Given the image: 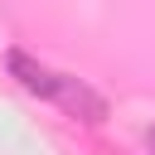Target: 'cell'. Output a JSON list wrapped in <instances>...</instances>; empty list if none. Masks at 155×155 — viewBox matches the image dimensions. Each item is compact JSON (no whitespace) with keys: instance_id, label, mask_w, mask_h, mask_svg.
I'll list each match as a JSON object with an SVG mask.
<instances>
[{"instance_id":"6da1fadb","label":"cell","mask_w":155,"mask_h":155,"mask_svg":"<svg viewBox=\"0 0 155 155\" xmlns=\"http://www.w3.org/2000/svg\"><path fill=\"white\" fill-rule=\"evenodd\" d=\"M5 63H10V73H15V78H19V82L34 92V97H48V102H58V92H63V73H53V68L34 63V58H29V53H19V48H15Z\"/></svg>"},{"instance_id":"7a4b0ae2","label":"cell","mask_w":155,"mask_h":155,"mask_svg":"<svg viewBox=\"0 0 155 155\" xmlns=\"http://www.w3.org/2000/svg\"><path fill=\"white\" fill-rule=\"evenodd\" d=\"M58 107L68 111V116H78V121H102L107 116V102L87 87V82H78V78H63V92H58Z\"/></svg>"},{"instance_id":"3957f363","label":"cell","mask_w":155,"mask_h":155,"mask_svg":"<svg viewBox=\"0 0 155 155\" xmlns=\"http://www.w3.org/2000/svg\"><path fill=\"white\" fill-rule=\"evenodd\" d=\"M150 150H155V131H150Z\"/></svg>"}]
</instances>
